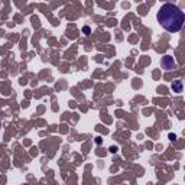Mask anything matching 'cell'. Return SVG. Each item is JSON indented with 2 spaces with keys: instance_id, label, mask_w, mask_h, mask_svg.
<instances>
[{
  "instance_id": "obj_1",
  "label": "cell",
  "mask_w": 185,
  "mask_h": 185,
  "mask_svg": "<svg viewBox=\"0 0 185 185\" xmlns=\"http://www.w3.org/2000/svg\"><path fill=\"white\" fill-rule=\"evenodd\" d=\"M156 19L159 22V25L168 31V32H179L184 26V12L177 6V4H172V3H165L158 15H156Z\"/></svg>"
},
{
  "instance_id": "obj_4",
  "label": "cell",
  "mask_w": 185,
  "mask_h": 185,
  "mask_svg": "<svg viewBox=\"0 0 185 185\" xmlns=\"http://www.w3.org/2000/svg\"><path fill=\"white\" fill-rule=\"evenodd\" d=\"M84 32H85V34H90V28L85 26V28H84Z\"/></svg>"
},
{
  "instance_id": "obj_3",
  "label": "cell",
  "mask_w": 185,
  "mask_h": 185,
  "mask_svg": "<svg viewBox=\"0 0 185 185\" xmlns=\"http://www.w3.org/2000/svg\"><path fill=\"white\" fill-rule=\"evenodd\" d=\"M172 90H174V93H181L182 91V81H174Z\"/></svg>"
},
{
  "instance_id": "obj_2",
  "label": "cell",
  "mask_w": 185,
  "mask_h": 185,
  "mask_svg": "<svg viewBox=\"0 0 185 185\" xmlns=\"http://www.w3.org/2000/svg\"><path fill=\"white\" fill-rule=\"evenodd\" d=\"M174 67H175V61H174L172 57L166 55L165 58H162V68L163 70L169 71V70H174Z\"/></svg>"
}]
</instances>
